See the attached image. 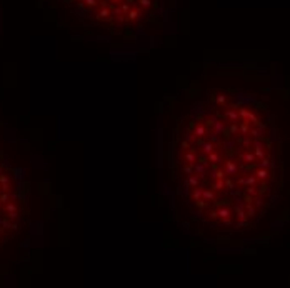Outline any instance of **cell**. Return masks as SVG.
Wrapping results in <instances>:
<instances>
[{"label": "cell", "mask_w": 290, "mask_h": 288, "mask_svg": "<svg viewBox=\"0 0 290 288\" xmlns=\"http://www.w3.org/2000/svg\"><path fill=\"white\" fill-rule=\"evenodd\" d=\"M115 2H117V0H115Z\"/></svg>", "instance_id": "5b68a950"}, {"label": "cell", "mask_w": 290, "mask_h": 288, "mask_svg": "<svg viewBox=\"0 0 290 288\" xmlns=\"http://www.w3.org/2000/svg\"><path fill=\"white\" fill-rule=\"evenodd\" d=\"M87 3L89 5H95V0H87Z\"/></svg>", "instance_id": "277c9868"}, {"label": "cell", "mask_w": 290, "mask_h": 288, "mask_svg": "<svg viewBox=\"0 0 290 288\" xmlns=\"http://www.w3.org/2000/svg\"><path fill=\"white\" fill-rule=\"evenodd\" d=\"M140 3H142L144 7H148V5H150V0H140Z\"/></svg>", "instance_id": "7a4b0ae2"}, {"label": "cell", "mask_w": 290, "mask_h": 288, "mask_svg": "<svg viewBox=\"0 0 290 288\" xmlns=\"http://www.w3.org/2000/svg\"><path fill=\"white\" fill-rule=\"evenodd\" d=\"M108 15V10H102V13H100V17H107Z\"/></svg>", "instance_id": "3957f363"}, {"label": "cell", "mask_w": 290, "mask_h": 288, "mask_svg": "<svg viewBox=\"0 0 290 288\" xmlns=\"http://www.w3.org/2000/svg\"><path fill=\"white\" fill-rule=\"evenodd\" d=\"M128 17H130V18H139V17H140V12L139 10H132Z\"/></svg>", "instance_id": "6da1fadb"}]
</instances>
